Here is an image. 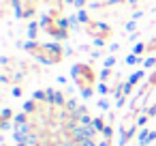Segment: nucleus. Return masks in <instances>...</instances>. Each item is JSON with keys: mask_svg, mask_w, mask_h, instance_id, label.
Returning <instances> with one entry per match:
<instances>
[{"mask_svg": "<svg viewBox=\"0 0 156 146\" xmlns=\"http://www.w3.org/2000/svg\"><path fill=\"white\" fill-rule=\"evenodd\" d=\"M26 52H30L37 60H41V62H45V65H58L60 60H62V50H60V45H51V43H28L26 45Z\"/></svg>", "mask_w": 156, "mask_h": 146, "instance_id": "obj_1", "label": "nucleus"}, {"mask_svg": "<svg viewBox=\"0 0 156 146\" xmlns=\"http://www.w3.org/2000/svg\"><path fill=\"white\" fill-rule=\"evenodd\" d=\"M71 75H73V80L77 82V86H79L81 90H83V88H92L94 82H96V75H94L92 67H90V65H83V62L75 65L73 71H71Z\"/></svg>", "mask_w": 156, "mask_h": 146, "instance_id": "obj_2", "label": "nucleus"}, {"mask_svg": "<svg viewBox=\"0 0 156 146\" xmlns=\"http://www.w3.org/2000/svg\"><path fill=\"white\" fill-rule=\"evenodd\" d=\"M37 107H39V101H34V99L24 103V112H26V114H32V112H37Z\"/></svg>", "mask_w": 156, "mask_h": 146, "instance_id": "obj_3", "label": "nucleus"}, {"mask_svg": "<svg viewBox=\"0 0 156 146\" xmlns=\"http://www.w3.org/2000/svg\"><path fill=\"white\" fill-rule=\"evenodd\" d=\"M141 77H143V71H137V73H133V75L128 77V84H130V86H135V84H137Z\"/></svg>", "mask_w": 156, "mask_h": 146, "instance_id": "obj_4", "label": "nucleus"}, {"mask_svg": "<svg viewBox=\"0 0 156 146\" xmlns=\"http://www.w3.org/2000/svg\"><path fill=\"white\" fill-rule=\"evenodd\" d=\"M92 125H94V129H96V131H101V133H103V129L107 127L103 118H94V120H92Z\"/></svg>", "mask_w": 156, "mask_h": 146, "instance_id": "obj_5", "label": "nucleus"}, {"mask_svg": "<svg viewBox=\"0 0 156 146\" xmlns=\"http://www.w3.org/2000/svg\"><path fill=\"white\" fill-rule=\"evenodd\" d=\"M103 137L111 142V137H113V129H111V125H107V127L103 129Z\"/></svg>", "mask_w": 156, "mask_h": 146, "instance_id": "obj_6", "label": "nucleus"}, {"mask_svg": "<svg viewBox=\"0 0 156 146\" xmlns=\"http://www.w3.org/2000/svg\"><path fill=\"white\" fill-rule=\"evenodd\" d=\"M28 37H30V39L37 37V24H30V26H28Z\"/></svg>", "mask_w": 156, "mask_h": 146, "instance_id": "obj_7", "label": "nucleus"}, {"mask_svg": "<svg viewBox=\"0 0 156 146\" xmlns=\"http://www.w3.org/2000/svg\"><path fill=\"white\" fill-rule=\"evenodd\" d=\"M143 50H147V45H143V43H137V45L133 47V54H141Z\"/></svg>", "mask_w": 156, "mask_h": 146, "instance_id": "obj_8", "label": "nucleus"}, {"mask_svg": "<svg viewBox=\"0 0 156 146\" xmlns=\"http://www.w3.org/2000/svg\"><path fill=\"white\" fill-rule=\"evenodd\" d=\"M96 90H98V92H101V95H107V92H109V86H107V84H103V82H101V84H98V86H96Z\"/></svg>", "mask_w": 156, "mask_h": 146, "instance_id": "obj_9", "label": "nucleus"}, {"mask_svg": "<svg viewBox=\"0 0 156 146\" xmlns=\"http://www.w3.org/2000/svg\"><path fill=\"white\" fill-rule=\"evenodd\" d=\"M147 118H150V116H139V120H137L135 125H137V127H145V122H147Z\"/></svg>", "mask_w": 156, "mask_h": 146, "instance_id": "obj_10", "label": "nucleus"}, {"mask_svg": "<svg viewBox=\"0 0 156 146\" xmlns=\"http://www.w3.org/2000/svg\"><path fill=\"white\" fill-rule=\"evenodd\" d=\"M126 62H128V65H135V62H139V58H137V54H130V56L126 58Z\"/></svg>", "mask_w": 156, "mask_h": 146, "instance_id": "obj_11", "label": "nucleus"}, {"mask_svg": "<svg viewBox=\"0 0 156 146\" xmlns=\"http://www.w3.org/2000/svg\"><path fill=\"white\" fill-rule=\"evenodd\" d=\"M113 62H115V58H113V56H109V58L105 60V69H111V67H113Z\"/></svg>", "mask_w": 156, "mask_h": 146, "instance_id": "obj_12", "label": "nucleus"}, {"mask_svg": "<svg viewBox=\"0 0 156 146\" xmlns=\"http://www.w3.org/2000/svg\"><path fill=\"white\" fill-rule=\"evenodd\" d=\"M96 105H98L101 110H107V107H109V101H107V99H101V101H98Z\"/></svg>", "mask_w": 156, "mask_h": 146, "instance_id": "obj_13", "label": "nucleus"}, {"mask_svg": "<svg viewBox=\"0 0 156 146\" xmlns=\"http://www.w3.org/2000/svg\"><path fill=\"white\" fill-rule=\"evenodd\" d=\"M109 75H111V69H103V73H101V80H109Z\"/></svg>", "mask_w": 156, "mask_h": 146, "instance_id": "obj_14", "label": "nucleus"}, {"mask_svg": "<svg viewBox=\"0 0 156 146\" xmlns=\"http://www.w3.org/2000/svg\"><path fill=\"white\" fill-rule=\"evenodd\" d=\"M150 67H156V58H147L145 60V69H150Z\"/></svg>", "mask_w": 156, "mask_h": 146, "instance_id": "obj_15", "label": "nucleus"}, {"mask_svg": "<svg viewBox=\"0 0 156 146\" xmlns=\"http://www.w3.org/2000/svg\"><path fill=\"white\" fill-rule=\"evenodd\" d=\"M145 52H156V39L147 43V50H145Z\"/></svg>", "mask_w": 156, "mask_h": 146, "instance_id": "obj_16", "label": "nucleus"}, {"mask_svg": "<svg viewBox=\"0 0 156 146\" xmlns=\"http://www.w3.org/2000/svg\"><path fill=\"white\" fill-rule=\"evenodd\" d=\"M11 92H13V97H22V88H20V86H13Z\"/></svg>", "mask_w": 156, "mask_h": 146, "instance_id": "obj_17", "label": "nucleus"}, {"mask_svg": "<svg viewBox=\"0 0 156 146\" xmlns=\"http://www.w3.org/2000/svg\"><path fill=\"white\" fill-rule=\"evenodd\" d=\"M150 86H156V73L150 75Z\"/></svg>", "mask_w": 156, "mask_h": 146, "instance_id": "obj_18", "label": "nucleus"}, {"mask_svg": "<svg viewBox=\"0 0 156 146\" xmlns=\"http://www.w3.org/2000/svg\"><path fill=\"white\" fill-rule=\"evenodd\" d=\"M147 116H156V105H154V107H150V110H147Z\"/></svg>", "mask_w": 156, "mask_h": 146, "instance_id": "obj_19", "label": "nucleus"}, {"mask_svg": "<svg viewBox=\"0 0 156 146\" xmlns=\"http://www.w3.org/2000/svg\"><path fill=\"white\" fill-rule=\"evenodd\" d=\"M98 146H111V142L109 140H103V142H98Z\"/></svg>", "mask_w": 156, "mask_h": 146, "instance_id": "obj_20", "label": "nucleus"}, {"mask_svg": "<svg viewBox=\"0 0 156 146\" xmlns=\"http://www.w3.org/2000/svg\"><path fill=\"white\" fill-rule=\"evenodd\" d=\"M86 5V0H75V7H83Z\"/></svg>", "mask_w": 156, "mask_h": 146, "instance_id": "obj_21", "label": "nucleus"}]
</instances>
